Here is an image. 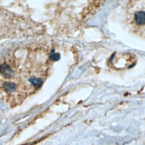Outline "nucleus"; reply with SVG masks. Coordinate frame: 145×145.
I'll return each mask as SVG.
<instances>
[{
  "label": "nucleus",
  "instance_id": "obj_1",
  "mask_svg": "<svg viewBox=\"0 0 145 145\" xmlns=\"http://www.w3.org/2000/svg\"><path fill=\"white\" fill-rule=\"evenodd\" d=\"M135 22L139 25L145 24V12L144 11H138L135 13Z\"/></svg>",
  "mask_w": 145,
  "mask_h": 145
}]
</instances>
